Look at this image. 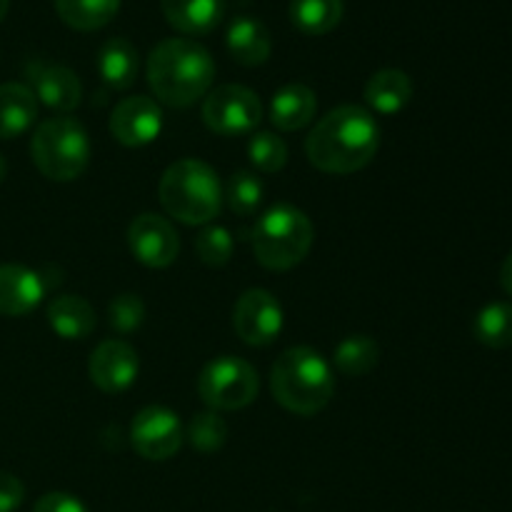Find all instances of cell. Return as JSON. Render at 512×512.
Wrapping results in <instances>:
<instances>
[{
	"instance_id": "1",
	"label": "cell",
	"mask_w": 512,
	"mask_h": 512,
	"mask_svg": "<svg viewBox=\"0 0 512 512\" xmlns=\"http://www.w3.org/2000/svg\"><path fill=\"white\" fill-rule=\"evenodd\" d=\"M380 148V125L360 105H340L315 123L305 138L310 165L330 175H350L373 163Z\"/></svg>"
},
{
	"instance_id": "2",
	"label": "cell",
	"mask_w": 512,
	"mask_h": 512,
	"mask_svg": "<svg viewBox=\"0 0 512 512\" xmlns=\"http://www.w3.org/2000/svg\"><path fill=\"white\" fill-rule=\"evenodd\" d=\"M215 78V60L190 38L160 40L148 58V85L158 103L188 108L205 98Z\"/></svg>"
},
{
	"instance_id": "3",
	"label": "cell",
	"mask_w": 512,
	"mask_h": 512,
	"mask_svg": "<svg viewBox=\"0 0 512 512\" xmlns=\"http://www.w3.org/2000/svg\"><path fill=\"white\" fill-rule=\"evenodd\" d=\"M273 398L295 415H315L330 403L335 390L330 365L318 350L290 348L270 370Z\"/></svg>"
},
{
	"instance_id": "4",
	"label": "cell",
	"mask_w": 512,
	"mask_h": 512,
	"mask_svg": "<svg viewBox=\"0 0 512 512\" xmlns=\"http://www.w3.org/2000/svg\"><path fill=\"white\" fill-rule=\"evenodd\" d=\"M158 195L165 213L185 225H208L223 208L218 173L208 163L195 158L170 165L160 178Z\"/></svg>"
},
{
	"instance_id": "5",
	"label": "cell",
	"mask_w": 512,
	"mask_h": 512,
	"mask_svg": "<svg viewBox=\"0 0 512 512\" xmlns=\"http://www.w3.org/2000/svg\"><path fill=\"white\" fill-rule=\"evenodd\" d=\"M315 230L308 215L293 205L265 210L253 228V253L268 270H290L313 248Z\"/></svg>"
},
{
	"instance_id": "6",
	"label": "cell",
	"mask_w": 512,
	"mask_h": 512,
	"mask_svg": "<svg viewBox=\"0 0 512 512\" xmlns=\"http://www.w3.org/2000/svg\"><path fill=\"white\" fill-rule=\"evenodd\" d=\"M30 155L40 173L55 183H70L88 170L90 140L83 125L70 115L48 118L35 128Z\"/></svg>"
},
{
	"instance_id": "7",
	"label": "cell",
	"mask_w": 512,
	"mask_h": 512,
	"mask_svg": "<svg viewBox=\"0 0 512 512\" xmlns=\"http://www.w3.org/2000/svg\"><path fill=\"white\" fill-rule=\"evenodd\" d=\"M198 395L213 410H240L258 395V373L248 360L220 355L200 373Z\"/></svg>"
},
{
	"instance_id": "8",
	"label": "cell",
	"mask_w": 512,
	"mask_h": 512,
	"mask_svg": "<svg viewBox=\"0 0 512 512\" xmlns=\"http://www.w3.org/2000/svg\"><path fill=\"white\" fill-rule=\"evenodd\" d=\"M260 118H263V103L258 93L245 85H220L203 100V123L225 138L253 133Z\"/></svg>"
},
{
	"instance_id": "9",
	"label": "cell",
	"mask_w": 512,
	"mask_h": 512,
	"mask_svg": "<svg viewBox=\"0 0 512 512\" xmlns=\"http://www.w3.org/2000/svg\"><path fill=\"white\" fill-rule=\"evenodd\" d=\"M185 430L178 415L160 405L143 408L130 425V443L145 460H168L183 448Z\"/></svg>"
},
{
	"instance_id": "10",
	"label": "cell",
	"mask_w": 512,
	"mask_h": 512,
	"mask_svg": "<svg viewBox=\"0 0 512 512\" xmlns=\"http://www.w3.org/2000/svg\"><path fill=\"white\" fill-rule=\"evenodd\" d=\"M233 325L238 338L253 348H265L283 330V308L278 298L263 288L245 290L233 310Z\"/></svg>"
},
{
	"instance_id": "11",
	"label": "cell",
	"mask_w": 512,
	"mask_h": 512,
	"mask_svg": "<svg viewBox=\"0 0 512 512\" xmlns=\"http://www.w3.org/2000/svg\"><path fill=\"white\" fill-rule=\"evenodd\" d=\"M130 253L145 268H168L180 253V238L173 225L155 213H143L128 228Z\"/></svg>"
},
{
	"instance_id": "12",
	"label": "cell",
	"mask_w": 512,
	"mask_h": 512,
	"mask_svg": "<svg viewBox=\"0 0 512 512\" xmlns=\"http://www.w3.org/2000/svg\"><path fill=\"white\" fill-rule=\"evenodd\" d=\"M163 130V110L148 95H133L115 105L110 115V135L125 148H143Z\"/></svg>"
},
{
	"instance_id": "13",
	"label": "cell",
	"mask_w": 512,
	"mask_h": 512,
	"mask_svg": "<svg viewBox=\"0 0 512 512\" xmlns=\"http://www.w3.org/2000/svg\"><path fill=\"white\" fill-rule=\"evenodd\" d=\"M138 353L123 340H105L93 350L88 363L90 380L103 393H123L138 378Z\"/></svg>"
},
{
	"instance_id": "14",
	"label": "cell",
	"mask_w": 512,
	"mask_h": 512,
	"mask_svg": "<svg viewBox=\"0 0 512 512\" xmlns=\"http://www.w3.org/2000/svg\"><path fill=\"white\" fill-rule=\"evenodd\" d=\"M43 275L25 265H0V315L20 318L28 315L45 298Z\"/></svg>"
},
{
	"instance_id": "15",
	"label": "cell",
	"mask_w": 512,
	"mask_h": 512,
	"mask_svg": "<svg viewBox=\"0 0 512 512\" xmlns=\"http://www.w3.org/2000/svg\"><path fill=\"white\" fill-rule=\"evenodd\" d=\"M30 83H33V95L50 110L58 113H70L83 100V85L78 75L65 65H35L30 70Z\"/></svg>"
},
{
	"instance_id": "16",
	"label": "cell",
	"mask_w": 512,
	"mask_h": 512,
	"mask_svg": "<svg viewBox=\"0 0 512 512\" xmlns=\"http://www.w3.org/2000/svg\"><path fill=\"white\" fill-rule=\"evenodd\" d=\"M225 45H228V53L233 55L235 63L245 65V68L263 65L273 50V40H270L265 23L258 18H250V15H240L230 23Z\"/></svg>"
},
{
	"instance_id": "17",
	"label": "cell",
	"mask_w": 512,
	"mask_h": 512,
	"mask_svg": "<svg viewBox=\"0 0 512 512\" xmlns=\"http://www.w3.org/2000/svg\"><path fill=\"white\" fill-rule=\"evenodd\" d=\"M315 110H318V98H315L313 90L303 83H288L273 95L270 120L278 130L293 133V130L313 123Z\"/></svg>"
},
{
	"instance_id": "18",
	"label": "cell",
	"mask_w": 512,
	"mask_h": 512,
	"mask_svg": "<svg viewBox=\"0 0 512 512\" xmlns=\"http://www.w3.org/2000/svg\"><path fill=\"white\" fill-rule=\"evenodd\" d=\"M163 15L185 35H205L218 28L225 15V0H160Z\"/></svg>"
},
{
	"instance_id": "19",
	"label": "cell",
	"mask_w": 512,
	"mask_h": 512,
	"mask_svg": "<svg viewBox=\"0 0 512 512\" xmlns=\"http://www.w3.org/2000/svg\"><path fill=\"white\" fill-rule=\"evenodd\" d=\"M95 65L110 90H128L138 78V50L128 38H110L100 45Z\"/></svg>"
},
{
	"instance_id": "20",
	"label": "cell",
	"mask_w": 512,
	"mask_h": 512,
	"mask_svg": "<svg viewBox=\"0 0 512 512\" xmlns=\"http://www.w3.org/2000/svg\"><path fill=\"white\" fill-rule=\"evenodd\" d=\"M38 118V98L23 83L0 85V140L23 135Z\"/></svg>"
},
{
	"instance_id": "21",
	"label": "cell",
	"mask_w": 512,
	"mask_h": 512,
	"mask_svg": "<svg viewBox=\"0 0 512 512\" xmlns=\"http://www.w3.org/2000/svg\"><path fill=\"white\" fill-rule=\"evenodd\" d=\"M413 100V80L398 68H385L365 83V103L383 115L400 113Z\"/></svg>"
},
{
	"instance_id": "22",
	"label": "cell",
	"mask_w": 512,
	"mask_h": 512,
	"mask_svg": "<svg viewBox=\"0 0 512 512\" xmlns=\"http://www.w3.org/2000/svg\"><path fill=\"white\" fill-rule=\"evenodd\" d=\"M48 325L63 340H85L95 330V310L80 295H60L50 300Z\"/></svg>"
},
{
	"instance_id": "23",
	"label": "cell",
	"mask_w": 512,
	"mask_h": 512,
	"mask_svg": "<svg viewBox=\"0 0 512 512\" xmlns=\"http://www.w3.org/2000/svg\"><path fill=\"white\" fill-rule=\"evenodd\" d=\"M53 3L60 20L80 33L103 28L120 10V0H53Z\"/></svg>"
},
{
	"instance_id": "24",
	"label": "cell",
	"mask_w": 512,
	"mask_h": 512,
	"mask_svg": "<svg viewBox=\"0 0 512 512\" xmlns=\"http://www.w3.org/2000/svg\"><path fill=\"white\" fill-rule=\"evenodd\" d=\"M290 20L305 35H325L343 20V0H290Z\"/></svg>"
},
{
	"instance_id": "25",
	"label": "cell",
	"mask_w": 512,
	"mask_h": 512,
	"mask_svg": "<svg viewBox=\"0 0 512 512\" xmlns=\"http://www.w3.org/2000/svg\"><path fill=\"white\" fill-rule=\"evenodd\" d=\"M333 363L340 373L350 378L368 375L380 363V345L370 335H348L335 348Z\"/></svg>"
},
{
	"instance_id": "26",
	"label": "cell",
	"mask_w": 512,
	"mask_h": 512,
	"mask_svg": "<svg viewBox=\"0 0 512 512\" xmlns=\"http://www.w3.org/2000/svg\"><path fill=\"white\" fill-rule=\"evenodd\" d=\"M475 338L493 350L512 345V303H490L475 318Z\"/></svg>"
},
{
	"instance_id": "27",
	"label": "cell",
	"mask_w": 512,
	"mask_h": 512,
	"mask_svg": "<svg viewBox=\"0 0 512 512\" xmlns=\"http://www.w3.org/2000/svg\"><path fill=\"white\" fill-rule=\"evenodd\" d=\"M263 198H265L263 180L255 178V175L248 173V170H238V173L228 180V188H225V195H223V200H228L230 210L243 215V218L253 215L255 210L260 208V203H263Z\"/></svg>"
},
{
	"instance_id": "28",
	"label": "cell",
	"mask_w": 512,
	"mask_h": 512,
	"mask_svg": "<svg viewBox=\"0 0 512 512\" xmlns=\"http://www.w3.org/2000/svg\"><path fill=\"white\" fill-rule=\"evenodd\" d=\"M185 438L200 453H215L225 445L228 440V425L220 418L215 410L210 413H198L193 420H190L188 430H185Z\"/></svg>"
},
{
	"instance_id": "29",
	"label": "cell",
	"mask_w": 512,
	"mask_h": 512,
	"mask_svg": "<svg viewBox=\"0 0 512 512\" xmlns=\"http://www.w3.org/2000/svg\"><path fill=\"white\" fill-rule=\"evenodd\" d=\"M248 158L260 173H278L288 163V145L275 133H253L248 140Z\"/></svg>"
},
{
	"instance_id": "30",
	"label": "cell",
	"mask_w": 512,
	"mask_h": 512,
	"mask_svg": "<svg viewBox=\"0 0 512 512\" xmlns=\"http://www.w3.org/2000/svg\"><path fill=\"white\" fill-rule=\"evenodd\" d=\"M195 253L208 268H223L233 258V235L223 225H208L195 238Z\"/></svg>"
},
{
	"instance_id": "31",
	"label": "cell",
	"mask_w": 512,
	"mask_h": 512,
	"mask_svg": "<svg viewBox=\"0 0 512 512\" xmlns=\"http://www.w3.org/2000/svg\"><path fill=\"white\" fill-rule=\"evenodd\" d=\"M108 318L113 330H118V333H133V330H138L145 320L143 300L133 293L118 295V298L110 300Z\"/></svg>"
},
{
	"instance_id": "32",
	"label": "cell",
	"mask_w": 512,
	"mask_h": 512,
	"mask_svg": "<svg viewBox=\"0 0 512 512\" xmlns=\"http://www.w3.org/2000/svg\"><path fill=\"white\" fill-rule=\"evenodd\" d=\"M25 500V485L13 473H0V512H15Z\"/></svg>"
},
{
	"instance_id": "33",
	"label": "cell",
	"mask_w": 512,
	"mask_h": 512,
	"mask_svg": "<svg viewBox=\"0 0 512 512\" xmlns=\"http://www.w3.org/2000/svg\"><path fill=\"white\" fill-rule=\"evenodd\" d=\"M33 512H88V508L75 495L48 493L35 503Z\"/></svg>"
},
{
	"instance_id": "34",
	"label": "cell",
	"mask_w": 512,
	"mask_h": 512,
	"mask_svg": "<svg viewBox=\"0 0 512 512\" xmlns=\"http://www.w3.org/2000/svg\"><path fill=\"white\" fill-rule=\"evenodd\" d=\"M500 283H503L505 293H508L512 298V253L508 255V258H505L503 268H500Z\"/></svg>"
},
{
	"instance_id": "35",
	"label": "cell",
	"mask_w": 512,
	"mask_h": 512,
	"mask_svg": "<svg viewBox=\"0 0 512 512\" xmlns=\"http://www.w3.org/2000/svg\"><path fill=\"white\" fill-rule=\"evenodd\" d=\"M5 173H8V163H5V158L0 155V183L5 180Z\"/></svg>"
},
{
	"instance_id": "36",
	"label": "cell",
	"mask_w": 512,
	"mask_h": 512,
	"mask_svg": "<svg viewBox=\"0 0 512 512\" xmlns=\"http://www.w3.org/2000/svg\"><path fill=\"white\" fill-rule=\"evenodd\" d=\"M8 8H10V0H0V20L8 15Z\"/></svg>"
}]
</instances>
